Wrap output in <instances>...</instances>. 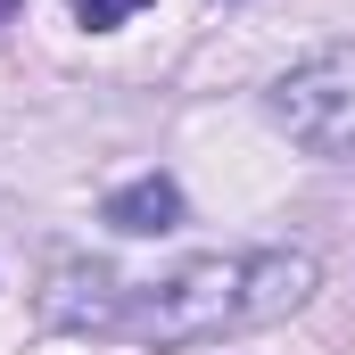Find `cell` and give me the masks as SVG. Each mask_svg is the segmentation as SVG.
I'll use <instances>...</instances> for the list:
<instances>
[{
	"label": "cell",
	"instance_id": "obj_1",
	"mask_svg": "<svg viewBox=\"0 0 355 355\" xmlns=\"http://www.w3.org/2000/svg\"><path fill=\"white\" fill-rule=\"evenodd\" d=\"M322 289L306 248H223L190 257L166 281H124L107 265H50L42 322L75 339H124V347H215L289 322Z\"/></svg>",
	"mask_w": 355,
	"mask_h": 355
},
{
	"label": "cell",
	"instance_id": "obj_2",
	"mask_svg": "<svg viewBox=\"0 0 355 355\" xmlns=\"http://www.w3.org/2000/svg\"><path fill=\"white\" fill-rule=\"evenodd\" d=\"M265 116L306 157H355V42H331V50L297 58L289 75H272Z\"/></svg>",
	"mask_w": 355,
	"mask_h": 355
},
{
	"label": "cell",
	"instance_id": "obj_3",
	"mask_svg": "<svg viewBox=\"0 0 355 355\" xmlns=\"http://www.w3.org/2000/svg\"><path fill=\"white\" fill-rule=\"evenodd\" d=\"M116 232H132V240H157V232H182V215H190V198H182L174 174H132L107 190V207H99Z\"/></svg>",
	"mask_w": 355,
	"mask_h": 355
},
{
	"label": "cell",
	"instance_id": "obj_4",
	"mask_svg": "<svg viewBox=\"0 0 355 355\" xmlns=\"http://www.w3.org/2000/svg\"><path fill=\"white\" fill-rule=\"evenodd\" d=\"M67 8H75V25H83V33H116V25H124V17H141L149 0H67Z\"/></svg>",
	"mask_w": 355,
	"mask_h": 355
},
{
	"label": "cell",
	"instance_id": "obj_5",
	"mask_svg": "<svg viewBox=\"0 0 355 355\" xmlns=\"http://www.w3.org/2000/svg\"><path fill=\"white\" fill-rule=\"evenodd\" d=\"M8 17H17V0H0V25H8Z\"/></svg>",
	"mask_w": 355,
	"mask_h": 355
}]
</instances>
